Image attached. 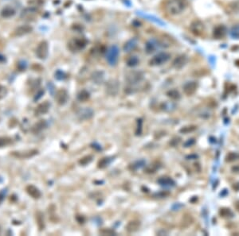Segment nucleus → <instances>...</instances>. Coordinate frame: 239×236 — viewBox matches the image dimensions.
I'll return each mask as SVG.
<instances>
[{
    "label": "nucleus",
    "mask_w": 239,
    "mask_h": 236,
    "mask_svg": "<svg viewBox=\"0 0 239 236\" xmlns=\"http://www.w3.org/2000/svg\"><path fill=\"white\" fill-rule=\"evenodd\" d=\"M197 129V127L194 125H191V126H186V127H182L180 129L179 131L182 134H188L190 132H193L194 130H195Z\"/></svg>",
    "instance_id": "72a5a7b5"
},
{
    "label": "nucleus",
    "mask_w": 239,
    "mask_h": 236,
    "mask_svg": "<svg viewBox=\"0 0 239 236\" xmlns=\"http://www.w3.org/2000/svg\"><path fill=\"white\" fill-rule=\"evenodd\" d=\"M47 127V123H46V120H39L38 123H36L34 124L31 128V131L34 134H38L39 132H41V130H43L46 127Z\"/></svg>",
    "instance_id": "4be33fe9"
},
{
    "label": "nucleus",
    "mask_w": 239,
    "mask_h": 236,
    "mask_svg": "<svg viewBox=\"0 0 239 236\" xmlns=\"http://www.w3.org/2000/svg\"><path fill=\"white\" fill-rule=\"evenodd\" d=\"M90 97L89 91H87L86 90H82L78 93V100L81 102H85L87 100H89Z\"/></svg>",
    "instance_id": "c85d7f7f"
},
{
    "label": "nucleus",
    "mask_w": 239,
    "mask_h": 236,
    "mask_svg": "<svg viewBox=\"0 0 239 236\" xmlns=\"http://www.w3.org/2000/svg\"><path fill=\"white\" fill-rule=\"evenodd\" d=\"M140 222L138 220H132L127 223V224L125 226V229L128 233H134L137 232L138 229L140 227Z\"/></svg>",
    "instance_id": "a211bd4d"
},
{
    "label": "nucleus",
    "mask_w": 239,
    "mask_h": 236,
    "mask_svg": "<svg viewBox=\"0 0 239 236\" xmlns=\"http://www.w3.org/2000/svg\"><path fill=\"white\" fill-rule=\"evenodd\" d=\"M26 193H27L32 198H34V199H39V198L41 197V192L39 191V189H38V188H36V187L34 186V185H32V184L28 185V186L26 188Z\"/></svg>",
    "instance_id": "dca6fc26"
},
{
    "label": "nucleus",
    "mask_w": 239,
    "mask_h": 236,
    "mask_svg": "<svg viewBox=\"0 0 239 236\" xmlns=\"http://www.w3.org/2000/svg\"><path fill=\"white\" fill-rule=\"evenodd\" d=\"M111 162V159L109 157H104V158L100 159L99 162H98V168L99 169H104L107 167L109 163Z\"/></svg>",
    "instance_id": "c756f323"
},
{
    "label": "nucleus",
    "mask_w": 239,
    "mask_h": 236,
    "mask_svg": "<svg viewBox=\"0 0 239 236\" xmlns=\"http://www.w3.org/2000/svg\"><path fill=\"white\" fill-rule=\"evenodd\" d=\"M188 7L187 0H168L166 3V10L171 15H178Z\"/></svg>",
    "instance_id": "f257e3e1"
},
{
    "label": "nucleus",
    "mask_w": 239,
    "mask_h": 236,
    "mask_svg": "<svg viewBox=\"0 0 239 236\" xmlns=\"http://www.w3.org/2000/svg\"><path fill=\"white\" fill-rule=\"evenodd\" d=\"M167 95L170 99H171V100H179L180 97H181L179 92V91L176 90V89H171V90H169V91L167 92Z\"/></svg>",
    "instance_id": "cd10ccee"
},
{
    "label": "nucleus",
    "mask_w": 239,
    "mask_h": 236,
    "mask_svg": "<svg viewBox=\"0 0 239 236\" xmlns=\"http://www.w3.org/2000/svg\"><path fill=\"white\" fill-rule=\"evenodd\" d=\"M93 115V111L90 108H88V107L80 110L79 113H78V116L80 117V118L84 119V120L91 118Z\"/></svg>",
    "instance_id": "5701e85b"
},
{
    "label": "nucleus",
    "mask_w": 239,
    "mask_h": 236,
    "mask_svg": "<svg viewBox=\"0 0 239 236\" xmlns=\"http://www.w3.org/2000/svg\"><path fill=\"white\" fill-rule=\"evenodd\" d=\"M198 88V83L195 81L187 82L183 85V91L187 95H193Z\"/></svg>",
    "instance_id": "f8f14e48"
},
{
    "label": "nucleus",
    "mask_w": 239,
    "mask_h": 236,
    "mask_svg": "<svg viewBox=\"0 0 239 236\" xmlns=\"http://www.w3.org/2000/svg\"><path fill=\"white\" fill-rule=\"evenodd\" d=\"M193 223V218L191 215H185L182 217V220L181 222V227H187L191 226V223Z\"/></svg>",
    "instance_id": "bb28decb"
},
{
    "label": "nucleus",
    "mask_w": 239,
    "mask_h": 236,
    "mask_svg": "<svg viewBox=\"0 0 239 236\" xmlns=\"http://www.w3.org/2000/svg\"><path fill=\"white\" fill-rule=\"evenodd\" d=\"M69 100V94L65 89H60L55 94V100L59 105H65Z\"/></svg>",
    "instance_id": "9d476101"
},
{
    "label": "nucleus",
    "mask_w": 239,
    "mask_h": 236,
    "mask_svg": "<svg viewBox=\"0 0 239 236\" xmlns=\"http://www.w3.org/2000/svg\"><path fill=\"white\" fill-rule=\"evenodd\" d=\"M219 214L223 218H231L233 216L232 211L229 208H222L219 211Z\"/></svg>",
    "instance_id": "2f4dec72"
},
{
    "label": "nucleus",
    "mask_w": 239,
    "mask_h": 236,
    "mask_svg": "<svg viewBox=\"0 0 239 236\" xmlns=\"http://www.w3.org/2000/svg\"><path fill=\"white\" fill-rule=\"evenodd\" d=\"M119 54H120V50H119V48L116 46H112L108 49L106 60H107L108 63L109 64V65H116L117 64V61H118Z\"/></svg>",
    "instance_id": "20e7f679"
},
{
    "label": "nucleus",
    "mask_w": 239,
    "mask_h": 236,
    "mask_svg": "<svg viewBox=\"0 0 239 236\" xmlns=\"http://www.w3.org/2000/svg\"><path fill=\"white\" fill-rule=\"evenodd\" d=\"M4 196H5V195L3 194V193H0V203L2 202V200H3V199H4Z\"/></svg>",
    "instance_id": "49530a36"
},
{
    "label": "nucleus",
    "mask_w": 239,
    "mask_h": 236,
    "mask_svg": "<svg viewBox=\"0 0 239 236\" xmlns=\"http://www.w3.org/2000/svg\"><path fill=\"white\" fill-rule=\"evenodd\" d=\"M171 58V54L167 52H160L155 54L152 59L149 61V65L159 66L167 62Z\"/></svg>",
    "instance_id": "f03ea898"
},
{
    "label": "nucleus",
    "mask_w": 239,
    "mask_h": 236,
    "mask_svg": "<svg viewBox=\"0 0 239 236\" xmlns=\"http://www.w3.org/2000/svg\"><path fill=\"white\" fill-rule=\"evenodd\" d=\"M8 93V90L6 87L2 86L0 85V100H2L4 97H6V95Z\"/></svg>",
    "instance_id": "ea45409f"
},
{
    "label": "nucleus",
    "mask_w": 239,
    "mask_h": 236,
    "mask_svg": "<svg viewBox=\"0 0 239 236\" xmlns=\"http://www.w3.org/2000/svg\"><path fill=\"white\" fill-rule=\"evenodd\" d=\"M137 123H138V127H137L136 134H140L142 131V123H143L142 119H138L137 120Z\"/></svg>",
    "instance_id": "c03bdc74"
},
{
    "label": "nucleus",
    "mask_w": 239,
    "mask_h": 236,
    "mask_svg": "<svg viewBox=\"0 0 239 236\" xmlns=\"http://www.w3.org/2000/svg\"><path fill=\"white\" fill-rule=\"evenodd\" d=\"M43 3H44V0H30V1L28 2V4L30 5V7H34V8L41 7Z\"/></svg>",
    "instance_id": "e433bc0d"
},
{
    "label": "nucleus",
    "mask_w": 239,
    "mask_h": 236,
    "mask_svg": "<svg viewBox=\"0 0 239 236\" xmlns=\"http://www.w3.org/2000/svg\"><path fill=\"white\" fill-rule=\"evenodd\" d=\"M144 166V161H137V162H136L135 164H133L132 165V168L133 169H139L141 168L142 166Z\"/></svg>",
    "instance_id": "37998d69"
},
{
    "label": "nucleus",
    "mask_w": 239,
    "mask_h": 236,
    "mask_svg": "<svg viewBox=\"0 0 239 236\" xmlns=\"http://www.w3.org/2000/svg\"><path fill=\"white\" fill-rule=\"evenodd\" d=\"M33 31V27L30 25H22L18 26L13 32V36L14 37H22L26 34H30Z\"/></svg>",
    "instance_id": "1a4fd4ad"
},
{
    "label": "nucleus",
    "mask_w": 239,
    "mask_h": 236,
    "mask_svg": "<svg viewBox=\"0 0 239 236\" xmlns=\"http://www.w3.org/2000/svg\"><path fill=\"white\" fill-rule=\"evenodd\" d=\"M93 156H91V155H87L85 157L80 159L79 164L80 165H81V166H86V165L89 164L92 161H93Z\"/></svg>",
    "instance_id": "f704fd0d"
},
{
    "label": "nucleus",
    "mask_w": 239,
    "mask_h": 236,
    "mask_svg": "<svg viewBox=\"0 0 239 236\" xmlns=\"http://www.w3.org/2000/svg\"><path fill=\"white\" fill-rule=\"evenodd\" d=\"M137 46V40L135 38L130 39L127 41H126L125 44L124 45L123 49L124 52H132L136 48Z\"/></svg>",
    "instance_id": "412c9836"
},
{
    "label": "nucleus",
    "mask_w": 239,
    "mask_h": 236,
    "mask_svg": "<svg viewBox=\"0 0 239 236\" xmlns=\"http://www.w3.org/2000/svg\"><path fill=\"white\" fill-rule=\"evenodd\" d=\"M88 41L84 37H76L69 41V43L68 44V47L72 52H78L84 49Z\"/></svg>",
    "instance_id": "39448f33"
},
{
    "label": "nucleus",
    "mask_w": 239,
    "mask_h": 236,
    "mask_svg": "<svg viewBox=\"0 0 239 236\" xmlns=\"http://www.w3.org/2000/svg\"><path fill=\"white\" fill-rule=\"evenodd\" d=\"M11 143V139L7 137H1L0 138V147L9 145Z\"/></svg>",
    "instance_id": "4c0bfd02"
},
{
    "label": "nucleus",
    "mask_w": 239,
    "mask_h": 236,
    "mask_svg": "<svg viewBox=\"0 0 239 236\" xmlns=\"http://www.w3.org/2000/svg\"><path fill=\"white\" fill-rule=\"evenodd\" d=\"M139 62V60L136 56H130L126 60V64L128 67H135Z\"/></svg>",
    "instance_id": "a878e982"
},
{
    "label": "nucleus",
    "mask_w": 239,
    "mask_h": 236,
    "mask_svg": "<svg viewBox=\"0 0 239 236\" xmlns=\"http://www.w3.org/2000/svg\"><path fill=\"white\" fill-rule=\"evenodd\" d=\"M106 92L110 95H116L120 90V83L116 79H110L105 86Z\"/></svg>",
    "instance_id": "6e6552de"
},
{
    "label": "nucleus",
    "mask_w": 239,
    "mask_h": 236,
    "mask_svg": "<svg viewBox=\"0 0 239 236\" xmlns=\"http://www.w3.org/2000/svg\"><path fill=\"white\" fill-rule=\"evenodd\" d=\"M100 233L103 235H116V233L114 231L111 229H109V228H104L101 231H100Z\"/></svg>",
    "instance_id": "58836bf2"
},
{
    "label": "nucleus",
    "mask_w": 239,
    "mask_h": 236,
    "mask_svg": "<svg viewBox=\"0 0 239 236\" xmlns=\"http://www.w3.org/2000/svg\"><path fill=\"white\" fill-rule=\"evenodd\" d=\"M49 53V45L46 41H41L36 49V55L39 59L45 60Z\"/></svg>",
    "instance_id": "0eeeda50"
},
{
    "label": "nucleus",
    "mask_w": 239,
    "mask_h": 236,
    "mask_svg": "<svg viewBox=\"0 0 239 236\" xmlns=\"http://www.w3.org/2000/svg\"><path fill=\"white\" fill-rule=\"evenodd\" d=\"M92 81L93 82L96 84H102L105 79V73L103 71H95L92 73L91 75Z\"/></svg>",
    "instance_id": "4468645a"
},
{
    "label": "nucleus",
    "mask_w": 239,
    "mask_h": 236,
    "mask_svg": "<svg viewBox=\"0 0 239 236\" xmlns=\"http://www.w3.org/2000/svg\"><path fill=\"white\" fill-rule=\"evenodd\" d=\"M44 94V90L43 91H42V90H41V91H40L38 92V95H37V96L35 98H34V100H39V99H40V98L41 97V95H43Z\"/></svg>",
    "instance_id": "a18cd8bd"
},
{
    "label": "nucleus",
    "mask_w": 239,
    "mask_h": 236,
    "mask_svg": "<svg viewBox=\"0 0 239 236\" xmlns=\"http://www.w3.org/2000/svg\"><path fill=\"white\" fill-rule=\"evenodd\" d=\"M230 35L233 38L239 39V25H235L231 28Z\"/></svg>",
    "instance_id": "473e14b6"
},
{
    "label": "nucleus",
    "mask_w": 239,
    "mask_h": 236,
    "mask_svg": "<svg viewBox=\"0 0 239 236\" xmlns=\"http://www.w3.org/2000/svg\"><path fill=\"white\" fill-rule=\"evenodd\" d=\"M188 58L185 54H181L179 55L178 57H176L175 58V60L172 62V65L175 69H181L182 68H183L186 64L187 63Z\"/></svg>",
    "instance_id": "9b49d317"
},
{
    "label": "nucleus",
    "mask_w": 239,
    "mask_h": 236,
    "mask_svg": "<svg viewBox=\"0 0 239 236\" xmlns=\"http://www.w3.org/2000/svg\"><path fill=\"white\" fill-rule=\"evenodd\" d=\"M158 184L163 187H172L175 185V181L168 177H162L157 181Z\"/></svg>",
    "instance_id": "b1692460"
},
{
    "label": "nucleus",
    "mask_w": 239,
    "mask_h": 236,
    "mask_svg": "<svg viewBox=\"0 0 239 236\" xmlns=\"http://www.w3.org/2000/svg\"><path fill=\"white\" fill-rule=\"evenodd\" d=\"M50 107V103L48 101H45V102L41 103L37 107L36 110H35V115H41L47 113Z\"/></svg>",
    "instance_id": "2eb2a0df"
},
{
    "label": "nucleus",
    "mask_w": 239,
    "mask_h": 236,
    "mask_svg": "<svg viewBox=\"0 0 239 236\" xmlns=\"http://www.w3.org/2000/svg\"><path fill=\"white\" fill-rule=\"evenodd\" d=\"M235 208H236V209H237V211H239V200L238 201H237V202H236V204H235Z\"/></svg>",
    "instance_id": "de8ad7c7"
},
{
    "label": "nucleus",
    "mask_w": 239,
    "mask_h": 236,
    "mask_svg": "<svg viewBox=\"0 0 239 236\" xmlns=\"http://www.w3.org/2000/svg\"><path fill=\"white\" fill-rule=\"evenodd\" d=\"M143 79V72L139 70L131 71L125 76L126 81L131 85H135L140 83Z\"/></svg>",
    "instance_id": "7ed1b4c3"
},
{
    "label": "nucleus",
    "mask_w": 239,
    "mask_h": 236,
    "mask_svg": "<svg viewBox=\"0 0 239 236\" xmlns=\"http://www.w3.org/2000/svg\"><path fill=\"white\" fill-rule=\"evenodd\" d=\"M15 14V10L14 8L11 7H4L1 11V16L4 18H11Z\"/></svg>",
    "instance_id": "393cba45"
},
{
    "label": "nucleus",
    "mask_w": 239,
    "mask_h": 236,
    "mask_svg": "<svg viewBox=\"0 0 239 236\" xmlns=\"http://www.w3.org/2000/svg\"><path fill=\"white\" fill-rule=\"evenodd\" d=\"M157 169H159V166L151 165L150 166H148V168L146 169V172L148 173H154L155 171L157 170Z\"/></svg>",
    "instance_id": "a19ab883"
},
{
    "label": "nucleus",
    "mask_w": 239,
    "mask_h": 236,
    "mask_svg": "<svg viewBox=\"0 0 239 236\" xmlns=\"http://www.w3.org/2000/svg\"><path fill=\"white\" fill-rule=\"evenodd\" d=\"M37 13V8L30 7L28 8H26L21 14V18H25V19H30L34 18L35 17V14Z\"/></svg>",
    "instance_id": "f3484780"
},
{
    "label": "nucleus",
    "mask_w": 239,
    "mask_h": 236,
    "mask_svg": "<svg viewBox=\"0 0 239 236\" xmlns=\"http://www.w3.org/2000/svg\"><path fill=\"white\" fill-rule=\"evenodd\" d=\"M55 78L57 79H59V80H62V79H64L66 78V75L63 72L60 70H57L56 73H55Z\"/></svg>",
    "instance_id": "79ce46f5"
},
{
    "label": "nucleus",
    "mask_w": 239,
    "mask_h": 236,
    "mask_svg": "<svg viewBox=\"0 0 239 236\" xmlns=\"http://www.w3.org/2000/svg\"><path fill=\"white\" fill-rule=\"evenodd\" d=\"M37 222H38V226L40 231L44 229L45 224H44V220L42 217V214L41 212H38L37 214Z\"/></svg>",
    "instance_id": "c9c22d12"
},
{
    "label": "nucleus",
    "mask_w": 239,
    "mask_h": 236,
    "mask_svg": "<svg viewBox=\"0 0 239 236\" xmlns=\"http://www.w3.org/2000/svg\"><path fill=\"white\" fill-rule=\"evenodd\" d=\"M159 42L154 40H150L148 41L145 45V52L148 54H151L157 49V48L159 47Z\"/></svg>",
    "instance_id": "6ab92c4d"
},
{
    "label": "nucleus",
    "mask_w": 239,
    "mask_h": 236,
    "mask_svg": "<svg viewBox=\"0 0 239 236\" xmlns=\"http://www.w3.org/2000/svg\"><path fill=\"white\" fill-rule=\"evenodd\" d=\"M226 33H227V29L225 25H219L213 30V36L214 38L222 39L225 36Z\"/></svg>",
    "instance_id": "ddd939ff"
},
{
    "label": "nucleus",
    "mask_w": 239,
    "mask_h": 236,
    "mask_svg": "<svg viewBox=\"0 0 239 236\" xmlns=\"http://www.w3.org/2000/svg\"><path fill=\"white\" fill-rule=\"evenodd\" d=\"M239 158V154L237 153H229L226 156H225V161L226 162H232Z\"/></svg>",
    "instance_id": "7c9ffc66"
},
{
    "label": "nucleus",
    "mask_w": 239,
    "mask_h": 236,
    "mask_svg": "<svg viewBox=\"0 0 239 236\" xmlns=\"http://www.w3.org/2000/svg\"><path fill=\"white\" fill-rule=\"evenodd\" d=\"M190 30L194 35L202 36L205 32V25L202 21L196 19L191 22V25H190Z\"/></svg>",
    "instance_id": "423d86ee"
},
{
    "label": "nucleus",
    "mask_w": 239,
    "mask_h": 236,
    "mask_svg": "<svg viewBox=\"0 0 239 236\" xmlns=\"http://www.w3.org/2000/svg\"><path fill=\"white\" fill-rule=\"evenodd\" d=\"M38 154L37 150H29L26 152H12V156L19 158H29L30 157H33L35 154Z\"/></svg>",
    "instance_id": "aec40b11"
}]
</instances>
